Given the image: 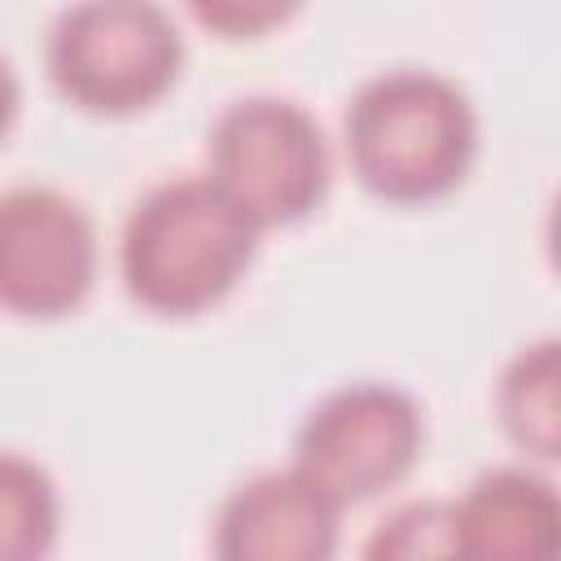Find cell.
Masks as SVG:
<instances>
[{"instance_id":"cell-1","label":"cell","mask_w":561,"mask_h":561,"mask_svg":"<svg viewBox=\"0 0 561 561\" xmlns=\"http://www.w3.org/2000/svg\"><path fill=\"white\" fill-rule=\"evenodd\" d=\"M259 228L210 175L153 184L127 215L118 272L136 307L153 316H202L224 302L254 263Z\"/></svg>"},{"instance_id":"cell-2","label":"cell","mask_w":561,"mask_h":561,"mask_svg":"<svg viewBox=\"0 0 561 561\" xmlns=\"http://www.w3.org/2000/svg\"><path fill=\"white\" fill-rule=\"evenodd\" d=\"M346 158L355 180L394 206L438 202L465 184L478 158V114L438 70L373 75L346 105Z\"/></svg>"},{"instance_id":"cell-3","label":"cell","mask_w":561,"mask_h":561,"mask_svg":"<svg viewBox=\"0 0 561 561\" xmlns=\"http://www.w3.org/2000/svg\"><path fill=\"white\" fill-rule=\"evenodd\" d=\"M180 66L184 39L158 0H79L48 31V79L88 114L149 110L175 88Z\"/></svg>"},{"instance_id":"cell-4","label":"cell","mask_w":561,"mask_h":561,"mask_svg":"<svg viewBox=\"0 0 561 561\" xmlns=\"http://www.w3.org/2000/svg\"><path fill=\"white\" fill-rule=\"evenodd\" d=\"M206 175L259 232L285 228L324 202L329 140L298 101L241 96L210 127Z\"/></svg>"},{"instance_id":"cell-5","label":"cell","mask_w":561,"mask_h":561,"mask_svg":"<svg viewBox=\"0 0 561 561\" xmlns=\"http://www.w3.org/2000/svg\"><path fill=\"white\" fill-rule=\"evenodd\" d=\"M425 447L421 403L394 381L329 390L294 434V460L342 508L394 491Z\"/></svg>"},{"instance_id":"cell-6","label":"cell","mask_w":561,"mask_h":561,"mask_svg":"<svg viewBox=\"0 0 561 561\" xmlns=\"http://www.w3.org/2000/svg\"><path fill=\"white\" fill-rule=\"evenodd\" d=\"M96 228L88 210L48 184L0 193V311L57 320L96 285Z\"/></svg>"},{"instance_id":"cell-7","label":"cell","mask_w":561,"mask_h":561,"mask_svg":"<svg viewBox=\"0 0 561 561\" xmlns=\"http://www.w3.org/2000/svg\"><path fill=\"white\" fill-rule=\"evenodd\" d=\"M342 513L298 465L267 469L219 504L210 548L224 561H324L337 548Z\"/></svg>"},{"instance_id":"cell-8","label":"cell","mask_w":561,"mask_h":561,"mask_svg":"<svg viewBox=\"0 0 561 561\" xmlns=\"http://www.w3.org/2000/svg\"><path fill=\"white\" fill-rule=\"evenodd\" d=\"M447 504H451L456 557L539 561L557 552V539H561L557 486L526 465L486 469L465 486V495Z\"/></svg>"},{"instance_id":"cell-9","label":"cell","mask_w":561,"mask_h":561,"mask_svg":"<svg viewBox=\"0 0 561 561\" xmlns=\"http://www.w3.org/2000/svg\"><path fill=\"white\" fill-rule=\"evenodd\" d=\"M495 416L522 456L543 465L561 456V342L557 337H539L504 364L495 386Z\"/></svg>"},{"instance_id":"cell-10","label":"cell","mask_w":561,"mask_h":561,"mask_svg":"<svg viewBox=\"0 0 561 561\" xmlns=\"http://www.w3.org/2000/svg\"><path fill=\"white\" fill-rule=\"evenodd\" d=\"M61 500L53 478L18 456L0 451V561H35L57 543Z\"/></svg>"},{"instance_id":"cell-11","label":"cell","mask_w":561,"mask_h":561,"mask_svg":"<svg viewBox=\"0 0 561 561\" xmlns=\"http://www.w3.org/2000/svg\"><path fill=\"white\" fill-rule=\"evenodd\" d=\"M368 557L377 561H416V557H456V535H451V504L443 500H412L381 517L373 530Z\"/></svg>"},{"instance_id":"cell-12","label":"cell","mask_w":561,"mask_h":561,"mask_svg":"<svg viewBox=\"0 0 561 561\" xmlns=\"http://www.w3.org/2000/svg\"><path fill=\"white\" fill-rule=\"evenodd\" d=\"M197 26H206L219 39H259L276 26H285L302 0H184Z\"/></svg>"},{"instance_id":"cell-13","label":"cell","mask_w":561,"mask_h":561,"mask_svg":"<svg viewBox=\"0 0 561 561\" xmlns=\"http://www.w3.org/2000/svg\"><path fill=\"white\" fill-rule=\"evenodd\" d=\"M18 101H22V88H18V75L9 66V57H0V140L9 136L13 118H18Z\"/></svg>"}]
</instances>
